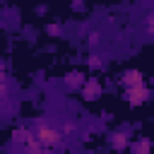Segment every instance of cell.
<instances>
[{"label": "cell", "instance_id": "obj_1", "mask_svg": "<svg viewBox=\"0 0 154 154\" xmlns=\"http://www.w3.org/2000/svg\"><path fill=\"white\" fill-rule=\"evenodd\" d=\"M31 130H34L38 144H41L43 149H48V152L55 149V147H63V142H65L63 130H60L58 125L48 123V120H34V123H31Z\"/></svg>", "mask_w": 154, "mask_h": 154}, {"label": "cell", "instance_id": "obj_2", "mask_svg": "<svg viewBox=\"0 0 154 154\" xmlns=\"http://www.w3.org/2000/svg\"><path fill=\"white\" fill-rule=\"evenodd\" d=\"M12 144H14L22 154H43V152H46V149L38 144V140H36V135H34L31 125L17 128V130H14V135H12Z\"/></svg>", "mask_w": 154, "mask_h": 154}, {"label": "cell", "instance_id": "obj_3", "mask_svg": "<svg viewBox=\"0 0 154 154\" xmlns=\"http://www.w3.org/2000/svg\"><path fill=\"white\" fill-rule=\"evenodd\" d=\"M7 103H10V82H7V77L0 72V111H5Z\"/></svg>", "mask_w": 154, "mask_h": 154}, {"label": "cell", "instance_id": "obj_4", "mask_svg": "<svg viewBox=\"0 0 154 154\" xmlns=\"http://www.w3.org/2000/svg\"><path fill=\"white\" fill-rule=\"evenodd\" d=\"M123 84L130 87V89L142 87V75H140V72H125V75H123Z\"/></svg>", "mask_w": 154, "mask_h": 154}, {"label": "cell", "instance_id": "obj_5", "mask_svg": "<svg viewBox=\"0 0 154 154\" xmlns=\"http://www.w3.org/2000/svg\"><path fill=\"white\" fill-rule=\"evenodd\" d=\"M128 94H130V101H132V103H142V101L147 99V89H144V87H135V89H130Z\"/></svg>", "mask_w": 154, "mask_h": 154}, {"label": "cell", "instance_id": "obj_6", "mask_svg": "<svg viewBox=\"0 0 154 154\" xmlns=\"http://www.w3.org/2000/svg\"><path fill=\"white\" fill-rule=\"evenodd\" d=\"M111 144H113L116 149H125V144H128V135H125V132H113Z\"/></svg>", "mask_w": 154, "mask_h": 154}, {"label": "cell", "instance_id": "obj_7", "mask_svg": "<svg viewBox=\"0 0 154 154\" xmlns=\"http://www.w3.org/2000/svg\"><path fill=\"white\" fill-rule=\"evenodd\" d=\"M84 94H87V96L91 99L94 94H99V84H96L94 79H89V82H87V87H84Z\"/></svg>", "mask_w": 154, "mask_h": 154}]
</instances>
